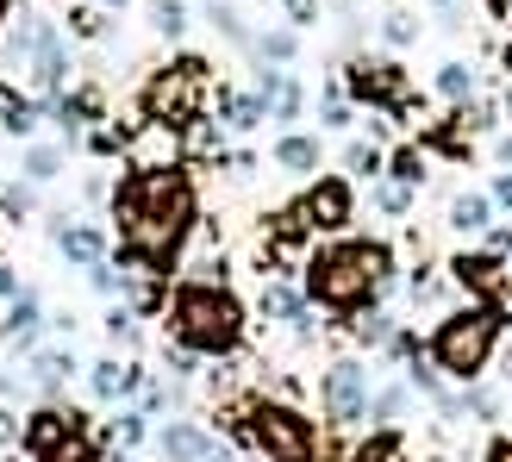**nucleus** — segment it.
<instances>
[{
  "mask_svg": "<svg viewBox=\"0 0 512 462\" xmlns=\"http://www.w3.org/2000/svg\"><path fill=\"white\" fill-rule=\"evenodd\" d=\"M113 219H119V250L132 256V263H144L150 275H163L200 225V200H194L188 169L182 163L132 169L113 188Z\"/></svg>",
  "mask_w": 512,
  "mask_h": 462,
  "instance_id": "f257e3e1",
  "label": "nucleus"
},
{
  "mask_svg": "<svg viewBox=\"0 0 512 462\" xmlns=\"http://www.w3.org/2000/svg\"><path fill=\"white\" fill-rule=\"evenodd\" d=\"M163 313H169V338L188 344L194 356H232L244 344V306L232 288L219 281H182V288L163 294Z\"/></svg>",
  "mask_w": 512,
  "mask_h": 462,
  "instance_id": "f03ea898",
  "label": "nucleus"
},
{
  "mask_svg": "<svg viewBox=\"0 0 512 462\" xmlns=\"http://www.w3.org/2000/svg\"><path fill=\"white\" fill-rule=\"evenodd\" d=\"M388 275H394L388 244H331L319 256H306V300L350 313V306H363L375 288H388Z\"/></svg>",
  "mask_w": 512,
  "mask_h": 462,
  "instance_id": "7ed1b4c3",
  "label": "nucleus"
},
{
  "mask_svg": "<svg viewBox=\"0 0 512 462\" xmlns=\"http://www.w3.org/2000/svg\"><path fill=\"white\" fill-rule=\"evenodd\" d=\"M500 331H506V313H500V300H481V306H463V313H450L438 325V338H431V363H438L450 381H469L494 363V344H500Z\"/></svg>",
  "mask_w": 512,
  "mask_h": 462,
  "instance_id": "20e7f679",
  "label": "nucleus"
},
{
  "mask_svg": "<svg viewBox=\"0 0 512 462\" xmlns=\"http://www.w3.org/2000/svg\"><path fill=\"white\" fill-rule=\"evenodd\" d=\"M244 431H250V444H256L263 462H313L319 456V431H313V419H306L300 406L263 400V406H250Z\"/></svg>",
  "mask_w": 512,
  "mask_h": 462,
  "instance_id": "39448f33",
  "label": "nucleus"
},
{
  "mask_svg": "<svg viewBox=\"0 0 512 462\" xmlns=\"http://www.w3.org/2000/svg\"><path fill=\"white\" fill-rule=\"evenodd\" d=\"M200 107H207V63L200 57H182L144 82V119L188 125V119H200Z\"/></svg>",
  "mask_w": 512,
  "mask_h": 462,
  "instance_id": "423d86ee",
  "label": "nucleus"
},
{
  "mask_svg": "<svg viewBox=\"0 0 512 462\" xmlns=\"http://www.w3.org/2000/svg\"><path fill=\"white\" fill-rule=\"evenodd\" d=\"M319 406L338 425H356V419H369V369L356 363V356H344V363H331L319 375Z\"/></svg>",
  "mask_w": 512,
  "mask_h": 462,
  "instance_id": "0eeeda50",
  "label": "nucleus"
},
{
  "mask_svg": "<svg viewBox=\"0 0 512 462\" xmlns=\"http://www.w3.org/2000/svg\"><path fill=\"white\" fill-rule=\"evenodd\" d=\"M69 69H75V57H69V38H63V25H57V19H44V25H38L32 82H25V94H38V100H57V94L69 88Z\"/></svg>",
  "mask_w": 512,
  "mask_h": 462,
  "instance_id": "6e6552de",
  "label": "nucleus"
},
{
  "mask_svg": "<svg viewBox=\"0 0 512 462\" xmlns=\"http://www.w3.org/2000/svg\"><path fill=\"white\" fill-rule=\"evenodd\" d=\"M75 431H82V413H75V406H69V413H63L57 400H44L38 413H25V419H19V450H32V456H44V450H57V444H69Z\"/></svg>",
  "mask_w": 512,
  "mask_h": 462,
  "instance_id": "1a4fd4ad",
  "label": "nucleus"
},
{
  "mask_svg": "<svg viewBox=\"0 0 512 462\" xmlns=\"http://www.w3.org/2000/svg\"><path fill=\"white\" fill-rule=\"evenodd\" d=\"M344 88H350L356 100H369V107L406 113V75H400V63H356V69L344 75Z\"/></svg>",
  "mask_w": 512,
  "mask_h": 462,
  "instance_id": "9d476101",
  "label": "nucleus"
},
{
  "mask_svg": "<svg viewBox=\"0 0 512 462\" xmlns=\"http://www.w3.org/2000/svg\"><path fill=\"white\" fill-rule=\"evenodd\" d=\"M125 157H132V169H169L188 157V138L182 125H163V119H144V132L125 144Z\"/></svg>",
  "mask_w": 512,
  "mask_h": 462,
  "instance_id": "9b49d317",
  "label": "nucleus"
},
{
  "mask_svg": "<svg viewBox=\"0 0 512 462\" xmlns=\"http://www.w3.org/2000/svg\"><path fill=\"white\" fill-rule=\"evenodd\" d=\"M44 325H50L44 294H38V288H19V294L7 300V313H0V338L25 356V350H38V331H44Z\"/></svg>",
  "mask_w": 512,
  "mask_h": 462,
  "instance_id": "f8f14e48",
  "label": "nucleus"
},
{
  "mask_svg": "<svg viewBox=\"0 0 512 462\" xmlns=\"http://www.w3.org/2000/svg\"><path fill=\"white\" fill-rule=\"evenodd\" d=\"M306 219H313V231H344L350 219H356V194H350V182H338V175H325V182H313L306 188Z\"/></svg>",
  "mask_w": 512,
  "mask_h": 462,
  "instance_id": "ddd939ff",
  "label": "nucleus"
},
{
  "mask_svg": "<svg viewBox=\"0 0 512 462\" xmlns=\"http://www.w3.org/2000/svg\"><path fill=\"white\" fill-rule=\"evenodd\" d=\"M88 388H94L100 406H119V400H132L144 388V369L119 363V356H100V363H88Z\"/></svg>",
  "mask_w": 512,
  "mask_h": 462,
  "instance_id": "4468645a",
  "label": "nucleus"
},
{
  "mask_svg": "<svg viewBox=\"0 0 512 462\" xmlns=\"http://www.w3.org/2000/svg\"><path fill=\"white\" fill-rule=\"evenodd\" d=\"M75 356L69 350H25V381H32V388L44 394V400H63V388L75 381Z\"/></svg>",
  "mask_w": 512,
  "mask_h": 462,
  "instance_id": "2eb2a0df",
  "label": "nucleus"
},
{
  "mask_svg": "<svg viewBox=\"0 0 512 462\" xmlns=\"http://www.w3.org/2000/svg\"><path fill=\"white\" fill-rule=\"evenodd\" d=\"M38 125H44V100L38 94L0 88V132H7L13 144H25V138H38Z\"/></svg>",
  "mask_w": 512,
  "mask_h": 462,
  "instance_id": "dca6fc26",
  "label": "nucleus"
},
{
  "mask_svg": "<svg viewBox=\"0 0 512 462\" xmlns=\"http://www.w3.org/2000/svg\"><path fill=\"white\" fill-rule=\"evenodd\" d=\"M450 275L463 281L475 300H500V294H506V269H500V256H494V250H481V256H456Z\"/></svg>",
  "mask_w": 512,
  "mask_h": 462,
  "instance_id": "f3484780",
  "label": "nucleus"
},
{
  "mask_svg": "<svg viewBox=\"0 0 512 462\" xmlns=\"http://www.w3.org/2000/svg\"><path fill=\"white\" fill-rule=\"evenodd\" d=\"M263 319H288L294 338H313V319H306V288H288V281H263Z\"/></svg>",
  "mask_w": 512,
  "mask_h": 462,
  "instance_id": "a211bd4d",
  "label": "nucleus"
},
{
  "mask_svg": "<svg viewBox=\"0 0 512 462\" xmlns=\"http://www.w3.org/2000/svg\"><path fill=\"white\" fill-rule=\"evenodd\" d=\"M63 163H69V150L63 144H38V138H25L19 144V175H25V182H57V175H63Z\"/></svg>",
  "mask_w": 512,
  "mask_h": 462,
  "instance_id": "6ab92c4d",
  "label": "nucleus"
},
{
  "mask_svg": "<svg viewBox=\"0 0 512 462\" xmlns=\"http://www.w3.org/2000/svg\"><path fill=\"white\" fill-rule=\"evenodd\" d=\"M57 250H63V263L88 269V263H100V256H107V231H100V225H63V231H57Z\"/></svg>",
  "mask_w": 512,
  "mask_h": 462,
  "instance_id": "aec40b11",
  "label": "nucleus"
},
{
  "mask_svg": "<svg viewBox=\"0 0 512 462\" xmlns=\"http://www.w3.org/2000/svg\"><path fill=\"white\" fill-rule=\"evenodd\" d=\"M157 450H163V462H200V456L213 450V431L182 419V425H169L163 438H157Z\"/></svg>",
  "mask_w": 512,
  "mask_h": 462,
  "instance_id": "412c9836",
  "label": "nucleus"
},
{
  "mask_svg": "<svg viewBox=\"0 0 512 462\" xmlns=\"http://www.w3.org/2000/svg\"><path fill=\"white\" fill-rule=\"evenodd\" d=\"M275 169H281V175H300V182H313V175H319V138L288 132V138L275 144Z\"/></svg>",
  "mask_w": 512,
  "mask_h": 462,
  "instance_id": "4be33fe9",
  "label": "nucleus"
},
{
  "mask_svg": "<svg viewBox=\"0 0 512 462\" xmlns=\"http://www.w3.org/2000/svg\"><path fill=\"white\" fill-rule=\"evenodd\" d=\"M494 219V194H456L450 200V225L456 231H488Z\"/></svg>",
  "mask_w": 512,
  "mask_h": 462,
  "instance_id": "5701e85b",
  "label": "nucleus"
},
{
  "mask_svg": "<svg viewBox=\"0 0 512 462\" xmlns=\"http://www.w3.org/2000/svg\"><path fill=\"white\" fill-rule=\"evenodd\" d=\"M69 38H100V44H107L113 38V13L100 7V0H94V7H75L69 13Z\"/></svg>",
  "mask_w": 512,
  "mask_h": 462,
  "instance_id": "b1692460",
  "label": "nucleus"
},
{
  "mask_svg": "<svg viewBox=\"0 0 512 462\" xmlns=\"http://www.w3.org/2000/svg\"><path fill=\"white\" fill-rule=\"evenodd\" d=\"M107 338L125 344V350H138L144 331H138V306H132V300H113V306H107Z\"/></svg>",
  "mask_w": 512,
  "mask_h": 462,
  "instance_id": "393cba45",
  "label": "nucleus"
},
{
  "mask_svg": "<svg viewBox=\"0 0 512 462\" xmlns=\"http://www.w3.org/2000/svg\"><path fill=\"white\" fill-rule=\"evenodd\" d=\"M144 7H150V25H157L169 44L188 32V7H182V0H144Z\"/></svg>",
  "mask_w": 512,
  "mask_h": 462,
  "instance_id": "a878e982",
  "label": "nucleus"
},
{
  "mask_svg": "<svg viewBox=\"0 0 512 462\" xmlns=\"http://www.w3.org/2000/svg\"><path fill=\"white\" fill-rule=\"evenodd\" d=\"M438 94L456 100V107H463V100H475V69H469V63H444V69H438Z\"/></svg>",
  "mask_w": 512,
  "mask_h": 462,
  "instance_id": "bb28decb",
  "label": "nucleus"
},
{
  "mask_svg": "<svg viewBox=\"0 0 512 462\" xmlns=\"http://www.w3.org/2000/svg\"><path fill=\"white\" fill-rule=\"evenodd\" d=\"M369 419H375L381 431H394V425L406 419V388H381V394H369Z\"/></svg>",
  "mask_w": 512,
  "mask_h": 462,
  "instance_id": "cd10ccee",
  "label": "nucleus"
},
{
  "mask_svg": "<svg viewBox=\"0 0 512 462\" xmlns=\"http://www.w3.org/2000/svg\"><path fill=\"white\" fill-rule=\"evenodd\" d=\"M0 207H7L13 219H25V213H38V182H0Z\"/></svg>",
  "mask_w": 512,
  "mask_h": 462,
  "instance_id": "c85d7f7f",
  "label": "nucleus"
},
{
  "mask_svg": "<svg viewBox=\"0 0 512 462\" xmlns=\"http://www.w3.org/2000/svg\"><path fill=\"white\" fill-rule=\"evenodd\" d=\"M113 438H119L125 450H132V444H144V438H150V413H144V406H125V413L113 419Z\"/></svg>",
  "mask_w": 512,
  "mask_h": 462,
  "instance_id": "c756f323",
  "label": "nucleus"
},
{
  "mask_svg": "<svg viewBox=\"0 0 512 462\" xmlns=\"http://www.w3.org/2000/svg\"><path fill=\"white\" fill-rule=\"evenodd\" d=\"M256 50H263V63H288L294 50H300V32H294V25H281V32H263V38H256Z\"/></svg>",
  "mask_w": 512,
  "mask_h": 462,
  "instance_id": "7c9ffc66",
  "label": "nucleus"
},
{
  "mask_svg": "<svg viewBox=\"0 0 512 462\" xmlns=\"http://www.w3.org/2000/svg\"><path fill=\"white\" fill-rule=\"evenodd\" d=\"M388 175H394V182H406V188H419L425 182V157L406 144V150H394V157H388Z\"/></svg>",
  "mask_w": 512,
  "mask_h": 462,
  "instance_id": "2f4dec72",
  "label": "nucleus"
},
{
  "mask_svg": "<svg viewBox=\"0 0 512 462\" xmlns=\"http://www.w3.org/2000/svg\"><path fill=\"white\" fill-rule=\"evenodd\" d=\"M32 462H107V456H100L88 438H82V431H75V438L69 444H57V450H44V456H32Z\"/></svg>",
  "mask_w": 512,
  "mask_h": 462,
  "instance_id": "473e14b6",
  "label": "nucleus"
},
{
  "mask_svg": "<svg viewBox=\"0 0 512 462\" xmlns=\"http://www.w3.org/2000/svg\"><path fill=\"white\" fill-rule=\"evenodd\" d=\"M344 169H350V175H363V182H375V175L388 169V163H381V150H375V144H350V150H344Z\"/></svg>",
  "mask_w": 512,
  "mask_h": 462,
  "instance_id": "72a5a7b5",
  "label": "nucleus"
},
{
  "mask_svg": "<svg viewBox=\"0 0 512 462\" xmlns=\"http://www.w3.org/2000/svg\"><path fill=\"white\" fill-rule=\"evenodd\" d=\"M381 38H388V44H413V38H419V19L406 13V7H394V13H381Z\"/></svg>",
  "mask_w": 512,
  "mask_h": 462,
  "instance_id": "f704fd0d",
  "label": "nucleus"
},
{
  "mask_svg": "<svg viewBox=\"0 0 512 462\" xmlns=\"http://www.w3.org/2000/svg\"><path fill=\"white\" fill-rule=\"evenodd\" d=\"M350 462H400V444H394V431H375V438L356 450Z\"/></svg>",
  "mask_w": 512,
  "mask_h": 462,
  "instance_id": "c9c22d12",
  "label": "nucleus"
},
{
  "mask_svg": "<svg viewBox=\"0 0 512 462\" xmlns=\"http://www.w3.org/2000/svg\"><path fill=\"white\" fill-rule=\"evenodd\" d=\"M356 338H363L369 350H388V338H394V319H388V313H369L363 325H356Z\"/></svg>",
  "mask_w": 512,
  "mask_h": 462,
  "instance_id": "e433bc0d",
  "label": "nucleus"
},
{
  "mask_svg": "<svg viewBox=\"0 0 512 462\" xmlns=\"http://www.w3.org/2000/svg\"><path fill=\"white\" fill-rule=\"evenodd\" d=\"M375 207L381 213H406V207H413V188H406V182H381L375 188Z\"/></svg>",
  "mask_w": 512,
  "mask_h": 462,
  "instance_id": "4c0bfd02",
  "label": "nucleus"
},
{
  "mask_svg": "<svg viewBox=\"0 0 512 462\" xmlns=\"http://www.w3.org/2000/svg\"><path fill=\"white\" fill-rule=\"evenodd\" d=\"M300 107H306L300 82H281V94H275V119H281V125H294V119H300Z\"/></svg>",
  "mask_w": 512,
  "mask_h": 462,
  "instance_id": "58836bf2",
  "label": "nucleus"
},
{
  "mask_svg": "<svg viewBox=\"0 0 512 462\" xmlns=\"http://www.w3.org/2000/svg\"><path fill=\"white\" fill-rule=\"evenodd\" d=\"M463 413H475V419H494V413H500V394H494V388H475V381H469V394H463Z\"/></svg>",
  "mask_w": 512,
  "mask_h": 462,
  "instance_id": "ea45409f",
  "label": "nucleus"
},
{
  "mask_svg": "<svg viewBox=\"0 0 512 462\" xmlns=\"http://www.w3.org/2000/svg\"><path fill=\"white\" fill-rule=\"evenodd\" d=\"M319 125H331V132H344V125H350V100H344L338 88L325 94V113H319Z\"/></svg>",
  "mask_w": 512,
  "mask_h": 462,
  "instance_id": "a19ab883",
  "label": "nucleus"
},
{
  "mask_svg": "<svg viewBox=\"0 0 512 462\" xmlns=\"http://www.w3.org/2000/svg\"><path fill=\"white\" fill-rule=\"evenodd\" d=\"M88 150H94V157H119L125 138H119V132H107V125H94V132H88Z\"/></svg>",
  "mask_w": 512,
  "mask_h": 462,
  "instance_id": "79ce46f5",
  "label": "nucleus"
},
{
  "mask_svg": "<svg viewBox=\"0 0 512 462\" xmlns=\"http://www.w3.org/2000/svg\"><path fill=\"white\" fill-rule=\"evenodd\" d=\"M281 82H288V75H281V69H269V63L256 69V94H263V100H275V94H281Z\"/></svg>",
  "mask_w": 512,
  "mask_h": 462,
  "instance_id": "37998d69",
  "label": "nucleus"
},
{
  "mask_svg": "<svg viewBox=\"0 0 512 462\" xmlns=\"http://www.w3.org/2000/svg\"><path fill=\"white\" fill-rule=\"evenodd\" d=\"M319 19V0H288V25L300 32V25H313Z\"/></svg>",
  "mask_w": 512,
  "mask_h": 462,
  "instance_id": "c03bdc74",
  "label": "nucleus"
},
{
  "mask_svg": "<svg viewBox=\"0 0 512 462\" xmlns=\"http://www.w3.org/2000/svg\"><path fill=\"white\" fill-rule=\"evenodd\" d=\"M19 444V413L13 406H0V450H13Z\"/></svg>",
  "mask_w": 512,
  "mask_h": 462,
  "instance_id": "a18cd8bd",
  "label": "nucleus"
},
{
  "mask_svg": "<svg viewBox=\"0 0 512 462\" xmlns=\"http://www.w3.org/2000/svg\"><path fill=\"white\" fill-rule=\"evenodd\" d=\"M13 294H19V269L0 256V300H13Z\"/></svg>",
  "mask_w": 512,
  "mask_h": 462,
  "instance_id": "49530a36",
  "label": "nucleus"
},
{
  "mask_svg": "<svg viewBox=\"0 0 512 462\" xmlns=\"http://www.w3.org/2000/svg\"><path fill=\"white\" fill-rule=\"evenodd\" d=\"M431 7H438V19L450 25V32H456V25H463V7H456V0H431Z\"/></svg>",
  "mask_w": 512,
  "mask_h": 462,
  "instance_id": "de8ad7c7",
  "label": "nucleus"
},
{
  "mask_svg": "<svg viewBox=\"0 0 512 462\" xmlns=\"http://www.w3.org/2000/svg\"><path fill=\"white\" fill-rule=\"evenodd\" d=\"M494 207H506V213H512V175H500V182H494Z\"/></svg>",
  "mask_w": 512,
  "mask_h": 462,
  "instance_id": "09e8293b",
  "label": "nucleus"
},
{
  "mask_svg": "<svg viewBox=\"0 0 512 462\" xmlns=\"http://www.w3.org/2000/svg\"><path fill=\"white\" fill-rule=\"evenodd\" d=\"M13 394H19V375H13L7 363H0V400H13Z\"/></svg>",
  "mask_w": 512,
  "mask_h": 462,
  "instance_id": "8fccbe9b",
  "label": "nucleus"
},
{
  "mask_svg": "<svg viewBox=\"0 0 512 462\" xmlns=\"http://www.w3.org/2000/svg\"><path fill=\"white\" fill-rule=\"evenodd\" d=\"M488 462H512V438H506V444H500V450H494Z\"/></svg>",
  "mask_w": 512,
  "mask_h": 462,
  "instance_id": "3c124183",
  "label": "nucleus"
},
{
  "mask_svg": "<svg viewBox=\"0 0 512 462\" xmlns=\"http://www.w3.org/2000/svg\"><path fill=\"white\" fill-rule=\"evenodd\" d=\"M500 163H512V138H500Z\"/></svg>",
  "mask_w": 512,
  "mask_h": 462,
  "instance_id": "603ef678",
  "label": "nucleus"
},
{
  "mask_svg": "<svg viewBox=\"0 0 512 462\" xmlns=\"http://www.w3.org/2000/svg\"><path fill=\"white\" fill-rule=\"evenodd\" d=\"M100 7H107V13H125V0H100Z\"/></svg>",
  "mask_w": 512,
  "mask_h": 462,
  "instance_id": "864d4df0",
  "label": "nucleus"
},
{
  "mask_svg": "<svg viewBox=\"0 0 512 462\" xmlns=\"http://www.w3.org/2000/svg\"><path fill=\"white\" fill-rule=\"evenodd\" d=\"M7 13H13V7H7V0H0V25H7Z\"/></svg>",
  "mask_w": 512,
  "mask_h": 462,
  "instance_id": "5fc2aeb1",
  "label": "nucleus"
},
{
  "mask_svg": "<svg viewBox=\"0 0 512 462\" xmlns=\"http://www.w3.org/2000/svg\"><path fill=\"white\" fill-rule=\"evenodd\" d=\"M506 69H512V44H506Z\"/></svg>",
  "mask_w": 512,
  "mask_h": 462,
  "instance_id": "6e6d98bb",
  "label": "nucleus"
},
{
  "mask_svg": "<svg viewBox=\"0 0 512 462\" xmlns=\"http://www.w3.org/2000/svg\"><path fill=\"white\" fill-rule=\"evenodd\" d=\"M506 381H512V356H506Z\"/></svg>",
  "mask_w": 512,
  "mask_h": 462,
  "instance_id": "4d7b16f0",
  "label": "nucleus"
},
{
  "mask_svg": "<svg viewBox=\"0 0 512 462\" xmlns=\"http://www.w3.org/2000/svg\"><path fill=\"white\" fill-rule=\"evenodd\" d=\"M0 182H7V175H0Z\"/></svg>",
  "mask_w": 512,
  "mask_h": 462,
  "instance_id": "13d9d810",
  "label": "nucleus"
},
{
  "mask_svg": "<svg viewBox=\"0 0 512 462\" xmlns=\"http://www.w3.org/2000/svg\"><path fill=\"white\" fill-rule=\"evenodd\" d=\"M500 7H506V0H500Z\"/></svg>",
  "mask_w": 512,
  "mask_h": 462,
  "instance_id": "bf43d9fd",
  "label": "nucleus"
}]
</instances>
